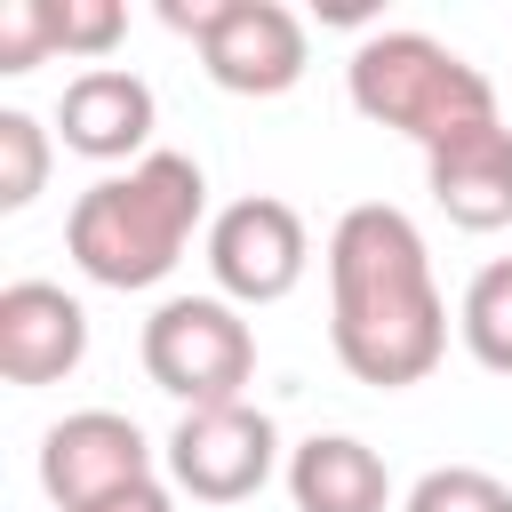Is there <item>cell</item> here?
Returning a JSON list of instances; mask_svg holds the SVG:
<instances>
[{
    "label": "cell",
    "mask_w": 512,
    "mask_h": 512,
    "mask_svg": "<svg viewBox=\"0 0 512 512\" xmlns=\"http://www.w3.org/2000/svg\"><path fill=\"white\" fill-rule=\"evenodd\" d=\"M328 344L376 392L424 384L448 352V304L424 232L384 200L344 208L328 232Z\"/></svg>",
    "instance_id": "cell-1"
},
{
    "label": "cell",
    "mask_w": 512,
    "mask_h": 512,
    "mask_svg": "<svg viewBox=\"0 0 512 512\" xmlns=\"http://www.w3.org/2000/svg\"><path fill=\"white\" fill-rule=\"evenodd\" d=\"M200 216H208L200 160L192 152H144L136 168H112V176H96L72 200L64 248H72V264L96 288H120L128 296V288H160L184 264Z\"/></svg>",
    "instance_id": "cell-2"
},
{
    "label": "cell",
    "mask_w": 512,
    "mask_h": 512,
    "mask_svg": "<svg viewBox=\"0 0 512 512\" xmlns=\"http://www.w3.org/2000/svg\"><path fill=\"white\" fill-rule=\"evenodd\" d=\"M344 88H352L360 120L400 128L424 152L480 128V120H504L488 72L472 56H456L448 40H432V32H368L352 48V64H344Z\"/></svg>",
    "instance_id": "cell-3"
},
{
    "label": "cell",
    "mask_w": 512,
    "mask_h": 512,
    "mask_svg": "<svg viewBox=\"0 0 512 512\" xmlns=\"http://www.w3.org/2000/svg\"><path fill=\"white\" fill-rule=\"evenodd\" d=\"M160 24L200 40V64L224 96H288L312 64L304 16L280 0H160Z\"/></svg>",
    "instance_id": "cell-4"
},
{
    "label": "cell",
    "mask_w": 512,
    "mask_h": 512,
    "mask_svg": "<svg viewBox=\"0 0 512 512\" xmlns=\"http://www.w3.org/2000/svg\"><path fill=\"white\" fill-rule=\"evenodd\" d=\"M144 376L184 400V408H224L248 400L256 376V328L240 320V304L224 296H168L144 320Z\"/></svg>",
    "instance_id": "cell-5"
},
{
    "label": "cell",
    "mask_w": 512,
    "mask_h": 512,
    "mask_svg": "<svg viewBox=\"0 0 512 512\" xmlns=\"http://www.w3.org/2000/svg\"><path fill=\"white\" fill-rule=\"evenodd\" d=\"M160 456H168V488L176 496H192V504H248L280 472V424L256 400L184 408Z\"/></svg>",
    "instance_id": "cell-6"
},
{
    "label": "cell",
    "mask_w": 512,
    "mask_h": 512,
    "mask_svg": "<svg viewBox=\"0 0 512 512\" xmlns=\"http://www.w3.org/2000/svg\"><path fill=\"white\" fill-rule=\"evenodd\" d=\"M304 264H312V232L272 192H248L208 216V272H216L224 304H280V296H296Z\"/></svg>",
    "instance_id": "cell-7"
},
{
    "label": "cell",
    "mask_w": 512,
    "mask_h": 512,
    "mask_svg": "<svg viewBox=\"0 0 512 512\" xmlns=\"http://www.w3.org/2000/svg\"><path fill=\"white\" fill-rule=\"evenodd\" d=\"M136 480H152V440H144L136 416L80 408V416L48 424V440H40V488H48L56 512H88V504H104V496H120Z\"/></svg>",
    "instance_id": "cell-8"
},
{
    "label": "cell",
    "mask_w": 512,
    "mask_h": 512,
    "mask_svg": "<svg viewBox=\"0 0 512 512\" xmlns=\"http://www.w3.org/2000/svg\"><path fill=\"white\" fill-rule=\"evenodd\" d=\"M152 120H160V104H152V88L128 72V64H88V72H72L64 80V96H56V136H64V152H80V160H144L152 152Z\"/></svg>",
    "instance_id": "cell-9"
},
{
    "label": "cell",
    "mask_w": 512,
    "mask_h": 512,
    "mask_svg": "<svg viewBox=\"0 0 512 512\" xmlns=\"http://www.w3.org/2000/svg\"><path fill=\"white\" fill-rule=\"evenodd\" d=\"M80 360H88L80 296H64L56 280H8L0 288V376L40 392V384H64Z\"/></svg>",
    "instance_id": "cell-10"
},
{
    "label": "cell",
    "mask_w": 512,
    "mask_h": 512,
    "mask_svg": "<svg viewBox=\"0 0 512 512\" xmlns=\"http://www.w3.org/2000/svg\"><path fill=\"white\" fill-rule=\"evenodd\" d=\"M424 192L440 200L448 224L464 232H504L512 224V128L504 120H480L448 144L424 152Z\"/></svg>",
    "instance_id": "cell-11"
},
{
    "label": "cell",
    "mask_w": 512,
    "mask_h": 512,
    "mask_svg": "<svg viewBox=\"0 0 512 512\" xmlns=\"http://www.w3.org/2000/svg\"><path fill=\"white\" fill-rule=\"evenodd\" d=\"M288 496H296V512H384L392 472H384V456L368 440L312 432L304 448H288Z\"/></svg>",
    "instance_id": "cell-12"
},
{
    "label": "cell",
    "mask_w": 512,
    "mask_h": 512,
    "mask_svg": "<svg viewBox=\"0 0 512 512\" xmlns=\"http://www.w3.org/2000/svg\"><path fill=\"white\" fill-rule=\"evenodd\" d=\"M456 336H464V352H472L488 376H512V256H496V264H480V272L464 280Z\"/></svg>",
    "instance_id": "cell-13"
},
{
    "label": "cell",
    "mask_w": 512,
    "mask_h": 512,
    "mask_svg": "<svg viewBox=\"0 0 512 512\" xmlns=\"http://www.w3.org/2000/svg\"><path fill=\"white\" fill-rule=\"evenodd\" d=\"M40 184H48V128L8 104V112H0V208H8V216L32 208Z\"/></svg>",
    "instance_id": "cell-14"
},
{
    "label": "cell",
    "mask_w": 512,
    "mask_h": 512,
    "mask_svg": "<svg viewBox=\"0 0 512 512\" xmlns=\"http://www.w3.org/2000/svg\"><path fill=\"white\" fill-rule=\"evenodd\" d=\"M400 512H512V488L496 472H480V464H432L408 488Z\"/></svg>",
    "instance_id": "cell-15"
},
{
    "label": "cell",
    "mask_w": 512,
    "mask_h": 512,
    "mask_svg": "<svg viewBox=\"0 0 512 512\" xmlns=\"http://www.w3.org/2000/svg\"><path fill=\"white\" fill-rule=\"evenodd\" d=\"M48 32H56V56L104 64L112 40L128 32V8H120V0H48Z\"/></svg>",
    "instance_id": "cell-16"
},
{
    "label": "cell",
    "mask_w": 512,
    "mask_h": 512,
    "mask_svg": "<svg viewBox=\"0 0 512 512\" xmlns=\"http://www.w3.org/2000/svg\"><path fill=\"white\" fill-rule=\"evenodd\" d=\"M48 56H56L48 0H0V72H32Z\"/></svg>",
    "instance_id": "cell-17"
},
{
    "label": "cell",
    "mask_w": 512,
    "mask_h": 512,
    "mask_svg": "<svg viewBox=\"0 0 512 512\" xmlns=\"http://www.w3.org/2000/svg\"><path fill=\"white\" fill-rule=\"evenodd\" d=\"M88 512H176V488L152 472V480H136V488H120V496H104V504H88Z\"/></svg>",
    "instance_id": "cell-18"
}]
</instances>
